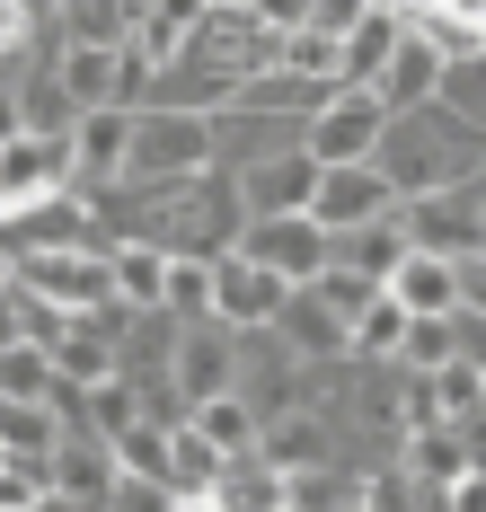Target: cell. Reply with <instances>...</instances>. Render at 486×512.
Segmentation results:
<instances>
[{"instance_id": "1", "label": "cell", "mask_w": 486, "mask_h": 512, "mask_svg": "<svg viewBox=\"0 0 486 512\" xmlns=\"http://www.w3.org/2000/svg\"><path fill=\"white\" fill-rule=\"evenodd\" d=\"M380 177L398 186V204H425V195H451V186H486V142L460 124V115H398L389 142H380Z\"/></svg>"}, {"instance_id": "2", "label": "cell", "mask_w": 486, "mask_h": 512, "mask_svg": "<svg viewBox=\"0 0 486 512\" xmlns=\"http://www.w3.org/2000/svg\"><path fill=\"white\" fill-rule=\"evenodd\" d=\"M221 168V124L195 106H142V133H133V177L142 195H186L195 177Z\"/></svg>"}, {"instance_id": "3", "label": "cell", "mask_w": 486, "mask_h": 512, "mask_svg": "<svg viewBox=\"0 0 486 512\" xmlns=\"http://www.w3.org/2000/svg\"><path fill=\"white\" fill-rule=\"evenodd\" d=\"M9 283L54 301L62 318H98L115 309V256L107 248H54V256H9Z\"/></svg>"}, {"instance_id": "4", "label": "cell", "mask_w": 486, "mask_h": 512, "mask_svg": "<svg viewBox=\"0 0 486 512\" xmlns=\"http://www.w3.org/2000/svg\"><path fill=\"white\" fill-rule=\"evenodd\" d=\"M407 239H416V256L478 265V256H486V186H451V195L407 204Z\"/></svg>"}, {"instance_id": "5", "label": "cell", "mask_w": 486, "mask_h": 512, "mask_svg": "<svg viewBox=\"0 0 486 512\" xmlns=\"http://www.w3.org/2000/svg\"><path fill=\"white\" fill-rule=\"evenodd\" d=\"M389 124H398V115L380 106V89H345V98L310 124V159H319V168H372L380 142H389Z\"/></svg>"}, {"instance_id": "6", "label": "cell", "mask_w": 486, "mask_h": 512, "mask_svg": "<svg viewBox=\"0 0 486 512\" xmlns=\"http://www.w3.org/2000/svg\"><path fill=\"white\" fill-rule=\"evenodd\" d=\"M239 248L257 256L266 274H283L292 292H310L327 265H336V239L319 230V212H292V221H248V239H239Z\"/></svg>"}, {"instance_id": "7", "label": "cell", "mask_w": 486, "mask_h": 512, "mask_svg": "<svg viewBox=\"0 0 486 512\" xmlns=\"http://www.w3.org/2000/svg\"><path fill=\"white\" fill-rule=\"evenodd\" d=\"M213 292H221V327L230 336H266V327H283V309H292V283L266 274L248 248L213 265Z\"/></svg>"}, {"instance_id": "8", "label": "cell", "mask_w": 486, "mask_h": 512, "mask_svg": "<svg viewBox=\"0 0 486 512\" xmlns=\"http://www.w3.org/2000/svg\"><path fill=\"white\" fill-rule=\"evenodd\" d=\"M398 186L380 177V159L372 168H327V186H319V230L327 239H345V230H380V221H398Z\"/></svg>"}, {"instance_id": "9", "label": "cell", "mask_w": 486, "mask_h": 512, "mask_svg": "<svg viewBox=\"0 0 486 512\" xmlns=\"http://www.w3.org/2000/svg\"><path fill=\"white\" fill-rule=\"evenodd\" d=\"M319 186H327V168L310 151H292V159L248 168L239 177V204H248V221H292V212H319Z\"/></svg>"}, {"instance_id": "10", "label": "cell", "mask_w": 486, "mask_h": 512, "mask_svg": "<svg viewBox=\"0 0 486 512\" xmlns=\"http://www.w3.org/2000/svg\"><path fill=\"white\" fill-rule=\"evenodd\" d=\"M230 389H239V336L230 327H186L177 336V398H186V415L230 398Z\"/></svg>"}, {"instance_id": "11", "label": "cell", "mask_w": 486, "mask_h": 512, "mask_svg": "<svg viewBox=\"0 0 486 512\" xmlns=\"http://www.w3.org/2000/svg\"><path fill=\"white\" fill-rule=\"evenodd\" d=\"M407 36H416V9H389V0H372V9H363V27L345 36V89H380Z\"/></svg>"}, {"instance_id": "12", "label": "cell", "mask_w": 486, "mask_h": 512, "mask_svg": "<svg viewBox=\"0 0 486 512\" xmlns=\"http://www.w3.org/2000/svg\"><path fill=\"white\" fill-rule=\"evenodd\" d=\"M292 354L310 362V371H336V362H354V327L336 318V309L319 301V292H292V309H283V327H274Z\"/></svg>"}, {"instance_id": "13", "label": "cell", "mask_w": 486, "mask_h": 512, "mask_svg": "<svg viewBox=\"0 0 486 512\" xmlns=\"http://www.w3.org/2000/svg\"><path fill=\"white\" fill-rule=\"evenodd\" d=\"M442 80H451V62H442L425 36H407L398 62H389V80H380V106H389V115H425V106H442Z\"/></svg>"}, {"instance_id": "14", "label": "cell", "mask_w": 486, "mask_h": 512, "mask_svg": "<svg viewBox=\"0 0 486 512\" xmlns=\"http://www.w3.org/2000/svg\"><path fill=\"white\" fill-rule=\"evenodd\" d=\"M407 256H416L407 212H398V221H380V230H345V239H336V265H345V274H372V283H398V274H407Z\"/></svg>"}, {"instance_id": "15", "label": "cell", "mask_w": 486, "mask_h": 512, "mask_svg": "<svg viewBox=\"0 0 486 512\" xmlns=\"http://www.w3.org/2000/svg\"><path fill=\"white\" fill-rule=\"evenodd\" d=\"M389 292L416 309V318H460V309H469V283H460V265H442V256H407V274H398Z\"/></svg>"}, {"instance_id": "16", "label": "cell", "mask_w": 486, "mask_h": 512, "mask_svg": "<svg viewBox=\"0 0 486 512\" xmlns=\"http://www.w3.org/2000/svg\"><path fill=\"white\" fill-rule=\"evenodd\" d=\"M168 265H177V256L151 248V239L115 248V301H124V309H142V318H160V309H168Z\"/></svg>"}, {"instance_id": "17", "label": "cell", "mask_w": 486, "mask_h": 512, "mask_svg": "<svg viewBox=\"0 0 486 512\" xmlns=\"http://www.w3.org/2000/svg\"><path fill=\"white\" fill-rule=\"evenodd\" d=\"M62 442H71V433H62V415H54V407H0V451H9V460L54 468V460H62Z\"/></svg>"}, {"instance_id": "18", "label": "cell", "mask_w": 486, "mask_h": 512, "mask_svg": "<svg viewBox=\"0 0 486 512\" xmlns=\"http://www.w3.org/2000/svg\"><path fill=\"white\" fill-rule=\"evenodd\" d=\"M54 389H62V362L45 345H9L0 354V407H54Z\"/></svg>"}, {"instance_id": "19", "label": "cell", "mask_w": 486, "mask_h": 512, "mask_svg": "<svg viewBox=\"0 0 486 512\" xmlns=\"http://www.w3.org/2000/svg\"><path fill=\"white\" fill-rule=\"evenodd\" d=\"M398 460L416 468L425 486H442V495H451V486L469 477V433H460V424H442V433H416V442H407Z\"/></svg>"}, {"instance_id": "20", "label": "cell", "mask_w": 486, "mask_h": 512, "mask_svg": "<svg viewBox=\"0 0 486 512\" xmlns=\"http://www.w3.org/2000/svg\"><path fill=\"white\" fill-rule=\"evenodd\" d=\"M363 468H310V477H292L283 486V512H354L363 504Z\"/></svg>"}, {"instance_id": "21", "label": "cell", "mask_w": 486, "mask_h": 512, "mask_svg": "<svg viewBox=\"0 0 486 512\" xmlns=\"http://www.w3.org/2000/svg\"><path fill=\"white\" fill-rule=\"evenodd\" d=\"M407 336H416V309L398 301V292H380V309L354 327V362H398V354H407Z\"/></svg>"}, {"instance_id": "22", "label": "cell", "mask_w": 486, "mask_h": 512, "mask_svg": "<svg viewBox=\"0 0 486 512\" xmlns=\"http://www.w3.org/2000/svg\"><path fill=\"white\" fill-rule=\"evenodd\" d=\"M71 327H80V318H62L54 301H36V292H18V283H9V345H45V354H62V345H71Z\"/></svg>"}, {"instance_id": "23", "label": "cell", "mask_w": 486, "mask_h": 512, "mask_svg": "<svg viewBox=\"0 0 486 512\" xmlns=\"http://www.w3.org/2000/svg\"><path fill=\"white\" fill-rule=\"evenodd\" d=\"M310 292H319V301L336 309L345 327H363V318H372V309H380V292H389V283H372V274H345V265H327V274H319V283H310Z\"/></svg>"}, {"instance_id": "24", "label": "cell", "mask_w": 486, "mask_h": 512, "mask_svg": "<svg viewBox=\"0 0 486 512\" xmlns=\"http://www.w3.org/2000/svg\"><path fill=\"white\" fill-rule=\"evenodd\" d=\"M442 115H460V124L486 142V53H478V62H460V71L442 80Z\"/></svg>"}, {"instance_id": "25", "label": "cell", "mask_w": 486, "mask_h": 512, "mask_svg": "<svg viewBox=\"0 0 486 512\" xmlns=\"http://www.w3.org/2000/svg\"><path fill=\"white\" fill-rule=\"evenodd\" d=\"M168 442H177L168 424H142V433H124V442H115V451H124V477H160V486H168V460H177Z\"/></svg>"}, {"instance_id": "26", "label": "cell", "mask_w": 486, "mask_h": 512, "mask_svg": "<svg viewBox=\"0 0 486 512\" xmlns=\"http://www.w3.org/2000/svg\"><path fill=\"white\" fill-rule=\"evenodd\" d=\"M451 512H486V477H460L451 486Z\"/></svg>"}, {"instance_id": "27", "label": "cell", "mask_w": 486, "mask_h": 512, "mask_svg": "<svg viewBox=\"0 0 486 512\" xmlns=\"http://www.w3.org/2000/svg\"><path fill=\"white\" fill-rule=\"evenodd\" d=\"M460 283H469V318H486V256H478V265H460Z\"/></svg>"}, {"instance_id": "28", "label": "cell", "mask_w": 486, "mask_h": 512, "mask_svg": "<svg viewBox=\"0 0 486 512\" xmlns=\"http://www.w3.org/2000/svg\"><path fill=\"white\" fill-rule=\"evenodd\" d=\"M354 512H372V504H354Z\"/></svg>"}, {"instance_id": "29", "label": "cell", "mask_w": 486, "mask_h": 512, "mask_svg": "<svg viewBox=\"0 0 486 512\" xmlns=\"http://www.w3.org/2000/svg\"><path fill=\"white\" fill-rule=\"evenodd\" d=\"M204 512H221V504H204Z\"/></svg>"}]
</instances>
